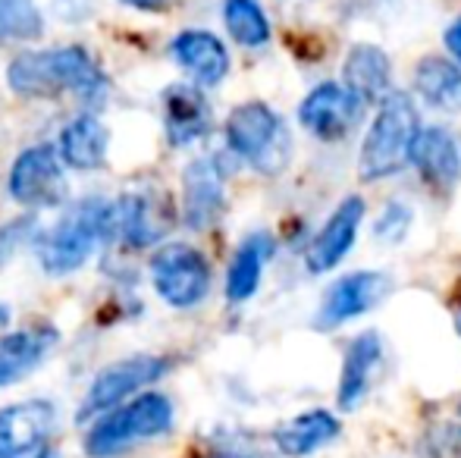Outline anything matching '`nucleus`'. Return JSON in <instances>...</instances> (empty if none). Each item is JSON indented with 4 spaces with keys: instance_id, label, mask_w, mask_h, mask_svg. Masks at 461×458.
I'll list each match as a JSON object with an SVG mask.
<instances>
[{
    "instance_id": "obj_1",
    "label": "nucleus",
    "mask_w": 461,
    "mask_h": 458,
    "mask_svg": "<svg viewBox=\"0 0 461 458\" xmlns=\"http://www.w3.org/2000/svg\"><path fill=\"white\" fill-rule=\"evenodd\" d=\"M6 82L23 98H57L63 92H73L86 101H95L107 88V79L97 69L95 57L79 44L50 50H23L10 60Z\"/></svg>"
},
{
    "instance_id": "obj_2",
    "label": "nucleus",
    "mask_w": 461,
    "mask_h": 458,
    "mask_svg": "<svg viewBox=\"0 0 461 458\" xmlns=\"http://www.w3.org/2000/svg\"><path fill=\"white\" fill-rule=\"evenodd\" d=\"M116 232V204L104 198H86L73 211L60 217L54 227L38 229L32 236V248L50 276L76 274L92 261V255Z\"/></svg>"
},
{
    "instance_id": "obj_3",
    "label": "nucleus",
    "mask_w": 461,
    "mask_h": 458,
    "mask_svg": "<svg viewBox=\"0 0 461 458\" xmlns=\"http://www.w3.org/2000/svg\"><path fill=\"white\" fill-rule=\"evenodd\" d=\"M173 402L164 392H139L129 402L110 409L92 424L86 434V453L92 458H113L129 453L132 446L148 440H158L160 434L173 427Z\"/></svg>"
},
{
    "instance_id": "obj_4",
    "label": "nucleus",
    "mask_w": 461,
    "mask_h": 458,
    "mask_svg": "<svg viewBox=\"0 0 461 458\" xmlns=\"http://www.w3.org/2000/svg\"><path fill=\"white\" fill-rule=\"evenodd\" d=\"M418 132L420 122L414 101L405 92H389L376 107V116L361 145V179L374 183L405 170L411 164Z\"/></svg>"
},
{
    "instance_id": "obj_5",
    "label": "nucleus",
    "mask_w": 461,
    "mask_h": 458,
    "mask_svg": "<svg viewBox=\"0 0 461 458\" xmlns=\"http://www.w3.org/2000/svg\"><path fill=\"white\" fill-rule=\"evenodd\" d=\"M226 145L236 157L261 173H279L289 164L292 141L283 120L264 101H245L226 116Z\"/></svg>"
},
{
    "instance_id": "obj_6",
    "label": "nucleus",
    "mask_w": 461,
    "mask_h": 458,
    "mask_svg": "<svg viewBox=\"0 0 461 458\" xmlns=\"http://www.w3.org/2000/svg\"><path fill=\"white\" fill-rule=\"evenodd\" d=\"M151 286L176 311L201 305L211 292V264L194 245L170 242L151 257Z\"/></svg>"
},
{
    "instance_id": "obj_7",
    "label": "nucleus",
    "mask_w": 461,
    "mask_h": 458,
    "mask_svg": "<svg viewBox=\"0 0 461 458\" xmlns=\"http://www.w3.org/2000/svg\"><path fill=\"white\" fill-rule=\"evenodd\" d=\"M63 157L57 148L50 145H32L16 154L10 166V198L25 211H44L57 208L67 202L69 183L67 170H63Z\"/></svg>"
},
{
    "instance_id": "obj_8",
    "label": "nucleus",
    "mask_w": 461,
    "mask_h": 458,
    "mask_svg": "<svg viewBox=\"0 0 461 458\" xmlns=\"http://www.w3.org/2000/svg\"><path fill=\"white\" fill-rule=\"evenodd\" d=\"M167 371H170V361L158 358V355H139V358H126L104 367L92 380L86 399H82L79 418L82 421H92V418L107 415L110 409L139 396L145 386H154Z\"/></svg>"
},
{
    "instance_id": "obj_9",
    "label": "nucleus",
    "mask_w": 461,
    "mask_h": 458,
    "mask_svg": "<svg viewBox=\"0 0 461 458\" xmlns=\"http://www.w3.org/2000/svg\"><path fill=\"white\" fill-rule=\"evenodd\" d=\"M365 101L339 82H321L298 104V122L321 141H339L361 120Z\"/></svg>"
},
{
    "instance_id": "obj_10",
    "label": "nucleus",
    "mask_w": 461,
    "mask_h": 458,
    "mask_svg": "<svg viewBox=\"0 0 461 458\" xmlns=\"http://www.w3.org/2000/svg\"><path fill=\"white\" fill-rule=\"evenodd\" d=\"M173 229V204L164 192H126L116 202V232L132 248H151Z\"/></svg>"
},
{
    "instance_id": "obj_11",
    "label": "nucleus",
    "mask_w": 461,
    "mask_h": 458,
    "mask_svg": "<svg viewBox=\"0 0 461 458\" xmlns=\"http://www.w3.org/2000/svg\"><path fill=\"white\" fill-rule=\"evenodd\" d=\"M57 411L44 399H25V402L0 409V455L25 458L44 449L48 436L54 434Z\"/></svg>"
},
{
    "instance_id": "obj_12",
    "label": "nucleus",
    "mask_w": 461,
    "mask_h": 458,
    "mask_svg": "<svg viewBox=\"0 0 461 458\" xmlns=\"http://www.w3.org/2000/svg\"><path fill=\"white\" fill-rule=\"evenodd\" d=\"M361 220H365V198L361 195L342 198L333 214H330V220L321 227V232L311 238L308 251H304V267L311 274H330L352 251Z\"/></svg>"
},
{
    "instance_id": "obj_13",
    "label": "nucleus",
    "mask_w": 461,
    "mask_h": 458,
    "mask_svg": "<svg viewBox=\"0 0 461 458\" xmlns=\"http://www.w3.org/2000/svg\"><path fill=\"white\" fill-rule=\"evenodd\" d=\"M389 280L376 270H355L348 276H339L333 286L323 292L321 311H317V327H342L348 320L367 314L376 301L386 295Z\"/></svg>"
},
{
    "instance_id": "obj_14",
    "label": "nucleus",
    "mask_w": 461,
    "mask_h": 458,
    "mask_svg": "<svg viewBox=\"0 0 461 458\" xmlns=\"http://www.w3.org/2000/svg\"><path fill=\"white\" fill-rule=\"evenodd\" d=\"M170 54L176 67L201 88H213L230 76V50L213 31L185 29L173 38Z\"/></svg>"
},
{
    "instance_id": "obj_15",
    "label": "nucleus",
    "mask_w": 461,
    "mask_h": 458,
    "mask_svg": "<svg viewBox=\"0 0 461 458\" xmlns=\"http://www.w3.org/2000/svg\"><path fill=\"white\" fill-rule=\"evenodd\" d=\"M411 164L430 192H439V195L456 192L461 179V151L449 129L443 126L420 129L411 151Z\"/></svg>"
},
{
    "instance_id": "obj_16",
    "label": "nucleus",
    "mask_w": 461,
    "mask_h": 458,
    "mask_svg": "<svg viewBox=\"0 0 461 458\" xmlns=\"http://www.w3.org/2000/svg\"><path fill=\"white\" fill-rule=\"evenodd\" d=\"M223 173L213 160H192L183 173V220L188 229H207L223 217Z\"/></svg>"
},
{
    "instance_id": "obj_17",
    "label": "nucleus",
    "mask_w": 461,
    "mask_h": 458,
    "mask_svg": "<svg viewBox=\"0 0 461 458\" xmlns=\"http://www.w3.org/2000/svg\"><path fill=\"white\" fill-rule=\"evenodd\" d=\"M342 424L333 411L327 409H311L302 415L289 418L274 430V443L285 458H304L317 449L330 446L339 436Z\"/></svg>"
},
{
    "instance_id": "obj_18",
    "label": "nucleus",
    "mask_w": 461,
    "mask_h": 458,
    "mask_svg": "<svg viewBox=\"0 0 461 458\" xmlns=\"http://www.w3.org/2000/svg\"><path fill=\"white\" fill-rule=\"evenodd\" d=\"M107 148H110V132L95 113H79L76 120H69L57 141L63 164L69 170H101L107 164Z\"/></svg>"
},
{
    "instance_id": "obj_19",
    "label": "nucleus",
    "mask_w": 461,
    "mask_h": 458,
    "mask_svg": "<svg viewBox=\"0 0 461 458\" xmlns=\"http://www.w3.org/2000/svg\"><path fill=\"white\" fill-rule=\"evenodd\" d=\"M167 139L173 145H192L211 132V107H207L201 85H173L164 94Z\"/></svg>"
},
{
    "instance_id": "obj_20",
    "label": "nucleus",
    "mask_w": 461,
    "mask_h": 458,
    "mask_svg": "<svg viewBox=\"0 0 461 458\" xmlns=\"http://www.w3.org/2000/svg\"><path fill=\"white\" fill-rule=\"evenodd\" d=\"M383 361V343L376 333H361L346 348V361H342V377H339V409L355 411L365 402L370 380H374L376 367Z\"/></svg>"
},
{
    "instance_id": "obj_21",
    "label": "nucleus",
    "mask_w": 461,
    "mask_h": 458,
    "mask_svg": "<svg viewBox=\"0 0 461 458\" xmlns=\"http://www.w3.org/2000/svg\"><path fill=\"white\" fill-rule=\"evenodd\" d=\"M57 346L54 330H16L0 337V390L25 380Z\"/></svg>"
},
{
    "instance_id": "obj_22",
    "label": "nucleus",
    "mask_w": 461,
    "mask_h": 458,
    "mask_svg": "<svg viewBox=\"0 0 461 458\" xmlns=\"http://www.w3.org/2000/svg\"><path fill=\"white\" fill-rule=\"evenodd\" d=\"M342 79L352 94H358L365 104H380L389 94V82H393V67H389V57L383 54L374 44H355L346 57V67H342Z\"/></svg>"
},
{
    "instance_id": "obj_23",
    "label": "nucleus",
    "mask_w": 461,
    "mask_h": 458,
    "mask_svg": "<svg viewBox=\"0 0 461 458\" xmlns=\"http://www.w3.org/2000/svg\"><path fill=\"white\" fill-rule=\"evenodd\" d=\"M274 248L276 245L267 232H255V236H249L239 245L230 261V270H226V299L249 301L251 295L258 292L264 267H267V261L274 257Z\"/></svg>"
},
{
    "instance_id": "obj_24",
    "label": "nucleus",
    "mask_w": 461,
    "mask_h": 458,
    "mask_svg": "<svg viewBox=\"0 0 461 458\" xmlns=\"http://www.w3.org/2000/svg\"><path fill=\"white\" fill-rule=\"evenodd\" d=\"M414 92L443 113H461V63L424 57L414 69Z\"/></svg>"
},
{
    "instance_id": "obj_25",
    "label": "nucleus",
    "mask_w": 461,
    "mask_h": 458,
    "mask_svg": "<svg viewBox=\"0 0 461 458\" xmlns=\"http://www.w3.org/2000/svg\"><path fill=\"white\" fill-rule=\"evenodd\" d=\"M223 22L232 41L242 48H264L270 41V19L258 0H226Z\"/></svg>"
},
{
    "instance_id": "obj_26",
    "label": "nucleus",
    "mask_w": 461,
    "mask_h": 458,
    "mask_svg": "<svg viewBox=\"0 0 461 458\" xmlns=\"http://www.w3.org/2000/svg\"><path fill=\"white\" fill-rule=\"evenodd\" d=\"M44 29L41 13L35 10L32 0H0V44L6 38H23L32 41Z\"/></svg>"
},
{
    "instance_id": "obj_27",
    "label": "nucleus",
    "mask_w": 461,
    "mask_h": 458,
    "mask_svg": "<svg viewBox=\"0 0 461 458\" xmlns=\"http://www.w3.org/2000/svg\"><path fill=\"white\" fill-rule=\"evenodd\" d=\"M411 220H414V214H411V208H408V204L389 202L386 211H383L380 220H376V227H374L376 242H402V238L408 236Z\"/></svg>"
},
{
    "instance_id": "obj_28",
    "label": "nucleus",
    "mask_w": 461,
    "mask_h": 458,
    "mask_svg": "<svg viewBox=\"0 0 461 458\" xmlns=\"http://www.w3.org/2000/svg\"><path fill=\"white\" fill-rule=\"evenodd\" d=\"M25 232H35V229H32V217H23V220H13L10 227L0 229V264H4L6 257L13 255V248H16V245L23 242Z\"/></svg>"
},
{
    "instance_id": "obj_29",
    "label": "nucleus",
    "mask_w": 461,
    "mask_h": 458,
    "mask_svg": "<svg viewBox=\"0 0 461 458\" xmlns=\"http://www.w3.org/2000/svg\"><path fill=\"white\" fill-rule=\"evenodd\" d=\"M443 41H446V50L452 54V60L461 63V13L456 16V22H452L449 29H446Z\"/></svg>"
},
{
    "instance_id": "obj_30",
    "label": "nucleus",
    "mask_w": 461,
    "mask_h": 458,
    "mask_svg": "<svg viewBox=\"0 0 461 458\" xmlns=\"http://www.w3.org/2000/svg\"><path fill=\"white\" fill-rule=\"evenodd\" d=\"M120 4L132 6V10H141V13H158V10H164L170 0H120Z\"/></svg>"
},
{
    "instance_id": "obj_31",
    "label": "nucleus",
    "mask_w": 461,
    "mask_h": 458,
    "mask_svg": "<svg viewBox=\"0 0 461 458\" xmlns=\"http://www.w3.org/2000/svg\"><path fill=\"white\" fill-rule=\"evenodd\" d=\"M449 446H452V453H456V458H461V411L449 427Z\"/></svg>"
}]
</instances>
